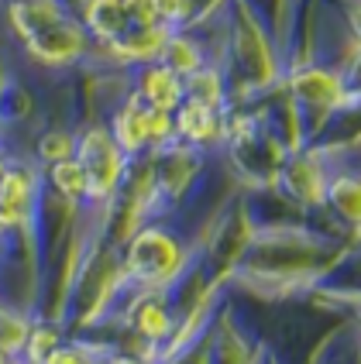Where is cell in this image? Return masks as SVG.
<instances>
[{
    "label": "cell",
    "mask_w": 361,
    "mask_h": 364,
    "mask_svg": "<svg viewBox=\"0 0 361 364\" xmlns=\"http://www.w3.org/2000/svg\"><path fill=\"white\" fill-rule=\"evenodd\" d=\"M103 364H148V361L138 358V354H107V361Z\"/></svg>",
    "instance_id": "d6986e66"
},
{
    "label": "cell",
    "mask_w": 361,
    "mask_h": 364,
    "mask_svg": "<svg viewBox=\"0 0 361 364\" xmlns=\"http://www.w3.org/2000/svg\"><path fill=\"white\" fill-rule=\"evenodd\" d=\"M172 134H176V144L203 151L206 144H214L224 134L221 110L197 100H182V107L172 114Z\"/></svg>",
    "instance_id": "5b68a950"
},
{
    "label": "cell",
    "mask_w": 361,
    "mask_h": 364,
    "mask_svg": "<svg viewBox=\"0 0 361 364\" xmlns=\"http://www.w3.org/2000/svg\"><path fill=\"white\" fill-rule=\"evenodd\" d=\"M73 148H76V134L73 131H62V127H52V131H45L35 144V151H38L41 162H59V159H69L73 155Z\"/></svg>",
    "instance_id": "2e32d148"
},
{
    "label": "cell",
    "mask_w": 361,
    "mask_h": 364,
    "mask_svg": "<svg viewBox=\"0 0 361 364\" xmlns=\"http://www.w3.org/2000/svg\"><path fill=\"white\" fill-rule=\"evenodd\" d=\"M24 45L45 65H69V62H76L90 48V35H86V28L80 24V18L59 14V18L45 21Z\"/></svg>",
    "instance_id": "3957f363"
},
{
    "label": "cell",
    "mask_w": 361,
    "mask_h": 364,
    "mask_svg": "<svg viewBox=\"0 0 361 364\" xmlns=\"http://www.w3.org/2000/svg\"><path fill=\"white\" fill-rule=\"evenodd\" d=\"M107 358L97 354V347H80V344H59L41 364H103Z\"/></svg>",
    "instance_id": "e0dca14e"
},
{
    "label": "cell",
    "mask_w": 361,
    "mask_h": 364,
    "mask_svg": "<svg viewBox=\"0 0 361 364\" xmlns=\"http://www.w3.org/2000/svg\"><path fill=\"white\" fill-rule=\"evenodd\" d=\"M282 189L289 200L303 203V206H320L323 189H327V172L313 155H293L282 168Z\"/></svg>",
    "instance_id": "ba28073f"
},
{
    "label": "cell",
    "mask_w": 361,
    "mask_h": 364,
    "mask_svg": "<svg viewBox=\"0 0 361 364\" xmlns=\"http://www.w3.org/2000/svg\"><path fill=\"white\" fill-rule=\"evenodd\" d=\"M182 90H186V100L206 103V107H217V110L227 100V82H224V73L217 65H203L197 73H189L182 80Z\"/></svg>",
    "instance_id": "7c38bea8"
},
{
    "label": "cell",
    "mask_w": 361,
    "mask_h": 364,
    "mask_svg": "<svg viewBox=\"0 0 361 364\" xmlns=\"http://www.w3.org/2000/svg\"><path fill=\"white\" fill-rule=\"evenodd\" d=\"M289 93L303 107H317V110H334L344 103V80L330 69H300L289 76Z\"/></svg>",
    "instance_id": "52a82bcc"
},
{
    "label": "cell",
    "mask_w": 361,
    "mask_h": 364,
    "mask_svg": "<svg viewBox=\"0 0 361 364\" xmlns=\"http://www.w3.org/2000/svg\"><path fill=\"white\" fill-rule=\"evenodd\" d=\"M127 18H131V28H152V24H159V18H155V0H127Z\"/></svg>",
    "instance_id": "ac0fdd59"
},
{
    "label": "cell",
    "mask_w": 361,
    "mask_h": 364,
    "mask_svg": "<svg viewBox=\"0 0 361 364\" xmlns=\"http://www.w3.org/2000/svg\"><path fill=\"white\" fill-rule=\"evenodd\" d=\"M323 203H330L341 217L355 223L358 220V206H361V189H358V176L355 172H338V176H327V189H323Z\"/></svg>",
    "instance_id": "5bb4252c"
},
{
    "label": "cell",
    "mask_w": 361,
    "mask_h": 364,
    "mask_svg": "<svg viewBox=\"0 0 361 364\" xmlns=\"http://www.w3.org/2000/svg\"><path fill=\"white\" fill-rule=\"evenodd\" d=\"M159 62L162 65H169V69H172L176 76H182V80H186L189 73L203 69V65H210L203 41H197L189 31H172L169 41H165V48H162Z\"/></svg>",
    "instance_id": "8fae6325"
},
{
    "label": "cell",
    "mask_w": 361,
    "mask_h": 364,
    "mask_svg": "<svg viewBox=\"0 0 361 364\" xmlns=\"http://www.w3.org/2000/svg\"><path fill=\"white\" fill-rule=\"evenodd\" d=\"M182 262H186V251H182L179 234H172L162 223H145L124 251L127 275L148 289H165L169 282H176Z\"/></svg>",
    "instance_id": "6da1fadb"
},
{
    "label": "cell",
    "mask_w": 361,
    "mask_h": 364,
    "mask_svg": "<svg viewBox=\"0 0 361 364\" xmlns=\"http://www.w3.org/2000/svg\"><path fill=\"white\" fill-rule=\"evenodd\" d=\"M197 4L193 0H155V18L169 31H186L193 24Z\"/></svg>",
    "instance_id": "9a60e30c"
},
{
    "label": "cell",
    "mask_w": 361,
    "mask_h": 364,
    "mask_svg": "<svg viewBox=\"0 0 361 364\" xmlns=\"http://www.w3.org/2000/svg\"><path fill=\"white\" fill-rule=\"evenodd\" d=\"M0 364H21V358H18V354H11V350H4V347H0Z\"/></svg>",
    "instance_id": "ffe728a7"
},
{
    "label": "cell",
    "mask_w": 361,
    "mask_h": 364,
    "mask_svg": "<svg viewBox=\"0 0 361 364\" xmlns=\"http://www.w3.org/2000/svg\"><path fill=\"white\" fill-rule=\"evenodd\" d=\"M4 165H7V159H4V155H0V176H4Z\"/></svg>",
    "instance_id": "44dd1931"
},
{
    "label": "cell",
    "mask_w": 361,
    "mask_h": 364,
    "mask_svg": "<svg viewBox=\"0 0 361 364\" xmlns=\"http://www.w3.org/2000/svg\"><path fill=\"white\" fill-rule=\"evenodd\" d=\"M135 93L148 103L152 110L162 114H176L186 100V90H182V76H176L169 65L155 62H141L138 76H135Z\"/></svg>",
    "instance_id": "277c9868"
},
{
    "label": "cell",
    "mask_w": 361,
    "mask_h": 364,
    "mask_svg": "<svg viewBox=\"0 0 361 364\" xmlns=\"http://www.w3.org/2000/svg\"><path fill=\"white\" fill-rule=\"evenodd\" d=\"M48 182H52V189L59 193L62 200H69V203L86 200V172L76 162V155L59 159V162H48Z\"/></svg>",
    "instance_id": "4fadbf2b"
},
{
    "label": "cell",
    "mask_w": 361,
    "mask_h": 364,
    "mask_svg": "<svg viewBox=\"0 0 361 364\" xmlns=\"http://www.w3.org/2000/svg\"><path fill=\"white\" fill-rule=\"evenodd\" d=\"M148 110H152V107L141 100L138 93H131V97L114 110L107 131H110V138H114V144L120 148L124 159H138V155L148 151Z\"/></svg>",
    "instance_id": "8992f818"
},
{
    "label": "cell",
    "mask_w": 361,
    "mask_h": 364,
    "mask_svg": "<svg viewBox=\"0 0 361 364\" xmlns=\"http://www.w3.org/2000/svg\"><path fill=\"white\" fill-rule=\"evenodd\" d=\"M83 28L90 38H97L100 45H114L120 41V35L131 28L127 18V0H86L83 4Z\"/></svg>",
    "instance_id": "9c48e42d"
},
{
    "label": "cell",
    "mask_w": 361,
    "mask_h": 364,
    "mask_svg": "<svg viewBox=\"0 0 361 364\" xmlns=\"http://www.w3.org/2000/svg\"><path fill=\"white\" fill-rule=\"evenodd\" d=\"M131 323H135V330H138L148 344H159V341H165V337L172 333L176 316H172V309H169V299L162 296V289L148 292V296H145V299L135 306V313H131Z\"/></svg>",
    "instance_id": "30bf717a"
},
{
    "label": "cell",
    "mask_w": 361,
    "mask_h": 364,
    "mask_svg": "<svg viewBox=\"0 0 361 364\" xmlns=\"http://www.w3.org/2000/svg\"><path fill=\"white\" fill-rule=\"evenodd\" d=\"M73 155L86 172V200L103 203L120 189L124 172H127V159L120 155V148L114 144L107 127H86L76 138Z\"/></svg>",
    "instance_id": "7a4b0ae2"
}]
</instances>
